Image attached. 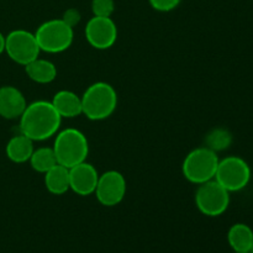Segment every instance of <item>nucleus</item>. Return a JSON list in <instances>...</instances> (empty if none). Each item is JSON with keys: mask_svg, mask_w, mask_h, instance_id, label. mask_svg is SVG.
Listing matches in <instances>:
<instances>
[{"mask_svg": "<svg viewBox=\"0 0 253 253\" xmlns=\"http://www.w3.org/2000/svg\"><path fill=\"white\" fill-rule=\"evenodd\" d=\"M235 253H250V252H235Z\"/></svg>", "mask_w": 253, "mask_h": 253, "instance_id": "nucleus-25", "label": "nucleus"}, {"mask_svg": "<svg viewBox=\"0 0 253 253\" xmlns=\"http://www.w3.org/2000/svg\"><path fill=\"white\" fill-rule=\"evenodd\" d=\"M85 39L96 49H108L118 40V27L111 17L93 16L85 26Z\"/></svg>", "mask_w": 253, "mask_h": 253, "instance_id": "nucleus-10", "label": "nucleus"}, {"mask_svg": "<svg viewBox=\"0 0 253 253\" xmlns=\"http://www.w3.org/2000/svg\"><path fill=\"white\" fill-rule=\"evenodd\" d=\"M27 103L20 89L12 85L0 86V116L6 120L20 119Z\"/></svg>", "mask_w": 253, "mask_h": 253, "instance_id": "nucleus-12", "label": "nucleus"}, {"mask_svg": "<svg viewBox=\"0 0 253 253\" xmlns=\"http://www.w3.org/2000/svg\"><path fill=\"white\" fill-rule=\"evenodd\" d=\"M219 161L217 153L207 146L194 148L183 161V175L185 179L197 185L209 182L215 178Z\"/></svg>", "mask_w": 253, "mask_h": 253, "instance_id": "nucleus-4", "label": "nucleus"}, {"mask_svg": "<svg viewBox=\"0 0 253 253\" xmlns=\"http://www.w3.org/2000/svg\"><path fill=\"white\" fill-rule=\"evenodd\" d=\"M195 205L207 216H220L230 205V193L215 179L199 184L195 192Z\"/></svg>", "mask_w": 253, "mask_h": 253, "instance_id": "nucleus-7", "label": "nucleus"}, {"mask_svg": "<svg viewBox=\"0 0 253 253\" xmlns=\"http://www.w3.org/2000/svg\"><path fill=\"white\" fill-rule=\"evenodd\" d=\"M52 105L61 115V118H77L83 114L82 109V98L72 90H59L53 95L51 100Z\"/></svg>", "mask_w": 253, "mask_h": 253, "instance_id": "nucleus-13", "label": "nucleus"}, {"mask_svg": "<svg viewBox=\"0 0 253 253\" xmlns=\"http://www.w3.org/2000/svg\"><path fill=\"white\" fill-rule=\"evenodd\" d=\"M34 150V141L20 132L19 135H15L14 137L10 138L6 148H5V152L11 162L25 163L30 161Z\"/></svg>", "mask_w": 253, "mask_h": 253, "instance_id": "nucleus-14", "label": "nucleus"}, {"mask_svg": "<svg viewBox=\"0 0 253 253\" xmlns=\"http://www.w3.org/2000/svg\"><path fill=\"white\" fill-rule=\"evenodd\" d=\"M40 49L47 53H61L73 43V27L68 26L62 19L44 21L35 32Z\"/></svg>", "mask_w": 253, "mask_h": 253, "instance_id": "nucleus-5", "label": "nucleus"}, {"mask_svg": "<svg viewBox=\"0 0 253 253\" xmlns=\"http://www.w3.org/2000/svg\"><path fill=\"white\" fill-rule=\"evenodd\" d=\"M25 72L31 81L39 84H48L57 77V67L48 59L40 58L31 61L25 66Z\"/></svg>", "mask_w": 253, "mask_h": 253, "instance_id": "nucleus-15", "label": "nucleus"}, {"mask_svg": "<svg viewBox=\"0 0 253 253\" xmlns=\"http://www.w3.org/2000/svg\"><path fill=\"white\" fill-rule=\"evenodd\" d=\"M29 162L36 172L43 173V174L58 163L52 147H40L34 150Z\"/></svg>", "mask_w": 253, "mask_h": 253, "instance_id": "nucleus-18", "label": "nucleus"}, {"mask_svg": "<svg viewBox=\"0 0 253 253\" xmlns=\"http://www.w3.org/2000/svg\"><path fill=\"white\" fill-rule=\"evenodd\" d=\"M232 143V133L227 128L216 127L210 131L205 137V146L215 152L227 150Z\"/></svg>", "mask_w": 253, "mask_h": 253, "instance_id": "nucleus-19", "label": "nucleus"}, {"mask_svg": "<svg viewBox=\"0 0 253 253\" xmlns=\"http://www.w3.org/2000/svg\"><path fill=\"white\" fill-rule=\"evenodd\" d=\"M115 10L114 0H93L91 1V11L94 16L111 17Z\"/></svg>", "mask_w": 253, "mask_h": 253, "instance_id": "nucleus-20", "label": "nucleus"}, {"mask_svg": "<svg viewBox=\"0 0 253 253\" xmlns=\"http://www.w3.org/2000/svg\"><path fill=\"white\" fill-rule=\"evenodd\" d=\"M250 253H253V242H252V246H251V250H250Z\"/></svg>", "mask_w": 253, "mask_h": 253, "instance_id": "nucleus-24", "label": "nucleus"}, {"mask_svg": "<svg viewBox=\"0 0 253 253\" xmlns=\"http://www.w3.org/2000/svg\"><path fill=\"white\" fill-rule=\"evenodd\" d=\"M5 52L17 64L26 66L40 57V49L35 34L27 30H14L5 36Z\"/></svg>", "mask_w": 253, "mask_h": 253, "instance_id": "nucleus-8", "label": "nucleus"}, {"mask_svg": "<svg viewBox=\"0 0 253 253\" xmlns=\"http://www.w3.org/2000/svg\"><path fill=\"white\" fill-rule=\"evenodd\" d=\"M151 6L161 12H168L174 10L182 0H148Z\"/></svg>", "mask_w": 253, "mask_h": 253, "instance_id": "nucleus-21", "label": "nucleus"}, {"mask_svg": "<svg viewBox=\"0 0 253 253\" xmlns=\"http://www.w3.org/2000/svg\"><path fill=\"white\" fill-rule=\"evenodd\" d=\"M227 241L235 252H250L253 242V231L246 224H235L230 227Z\"/></svg>", "mask_w": 253, "mask_h": 253, "instance_id": "nucleus-17", "label": "nucleus"}, {"mask_svg": "<svg viewBox=\"0 0 253 253\" xmlns=\"http://www.w3.org/2000/svg\"><path fill=\"white\" fill-rule=\"evenodd\" d=\"M126 188V179L120 172L108 170L103 174H99L94 194L104 207H115L125 198Z\"/></svg>", "mask_w": 253, "mask_h": 253, "instance_id": "nucleus-9", "label": "nucleus"}, {"mask_svg": "<svg viewBox=\"0 0 253 253\" xmlns=\"http://www.w3.org/2000/svg\"><path fill=\"white\" fill-rule=\"evenodd\" d=\"M62 118L51 101L37 100L27 104L20 116V132L32 141H44L57 133Z\"/></svg>", "mask_w": 253, "mask_h": 253, "instance_id": "nucleus-1", "label": "nucleus"}, {"mask_svg": "<svg viewBox=\"0 0 253 253\" xmlns=\"http://www.w3.org/2000/svg\"><path fill=\"white\" fill-rule=\"evenodd\" d=\"M98 179L99 173L96 168L86 161L69 168V189L77 195L88 197L94 194Z\"/></svg>", "mask_w": 253, "mask_h": 253, "instance_id": "nucleus-11", "label": "nucleus"}, {"mask_svg": "<svg viewBox=\"0 0 253 253\" xmlns=\"http://www.w3.org/2000/svg\"><path fill=\"white\" fill-rule=\"evenodd\" d=\"M81 98L83 115L91 121L110 118L118 106V93L106 82H96L89 85Z\"/></svg>", "mask_w": 253, "mask_h": 253, "instance_id": "nucleus-2", "label": "nucleus"}, {"mask_svg": "<svg viewBox=\"0 0 253 253\" xmlns=\"http://www.w3.org/2000/svg\"><path fill=\"white\" fill-rule=\"evenodd\" d=\"M53 151L58 165L72 168L85 162L89 155V143L86 136L77 128H64L57 133Z\"/></svg>", "mask_w": 253, "mask_h": 253, "instance_id": "nucleus-3", "label": "nucleus"}, {"mask_svg": "<svg viewBox=\"0 0 253 253\" xmlns=\"http://www.w3.org/2000/svg\"><path fill=\"white\" fill-rule=\"evenodd\" d=\"M62 20H63V21L66 22L68 26L74 27V26H77L79 22H81L82 15H81V12H79V10L74 9V7H71V9L66 10V11L63 12Z\"/></svg>", "mask_w": 253, "mask_h": 253, "instance_id": "nucleus-22", "label": "nucleus"}, {"mask_svg": "<svg viewBox=\"0 0 253 253\" xmlns=\"http://www.w3.org/2000/svg\"><path fill=\"white\" fill-rule=\"evenodd\" d=\"M44 185L51 194L62 195L69 190V168L57 163L44 173Z\"/></svg>", "mask_w": 253, "mask_h": 253, "instance_id": "nucleus-16", "label": "nucleus"}, {"mask_svg": "<svg viewBox=\"0 0 253 253\" xmlns=\"http://www.w3.org/2000/svg\"><path fill=\"white\" fill-rule=\"evenodd\" d=\"M5 52V36L0 32V54Z\"/></svg>", "mask_w": 253, "mask_h": 253, "instance_id": "nucleus-23", "label": "nucleus"}, {"mask_svg": "<svg viewBox=\"0 0 253 253\" xmlns=\"http://www.w3.org/2000/svg\"><path fill=\"white\" fill-rule=\"evenodd\" d=\"M251 168L244 158L229 156L219 161L214 179L229 193L240 192L249 185L251 180Z\"/></svg>", "mask_w": 253, "mask_h": 253, "instance_id": "nucleus-6", "label": "nucleus"}]
</instances>
